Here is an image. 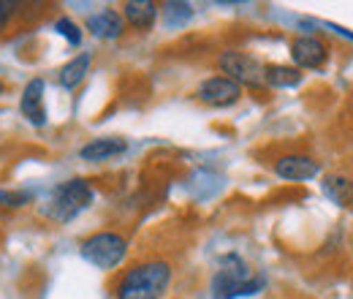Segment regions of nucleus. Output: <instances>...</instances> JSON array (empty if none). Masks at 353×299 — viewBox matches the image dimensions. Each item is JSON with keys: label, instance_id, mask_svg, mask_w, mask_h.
I'll use <instances>...</instances> for the list:
<instances>
[{"label": "nucleus", "instance_id": "obj_1", "mask_svg": "<svg viewBox=\"0 0 353 299\" xmlns=\"http://www.w3.org/2000/svg\"><path fill=\"white\" fill-rule=\"evenodd\" d=\"M172 264L161 258H150L133 264L114 286V299H161L172 286Z\"/></svg>", "mask_w": 353, "mask_h": 299}, {"label": "nucleus", "instance_id": "obj_2", "mask_svg": "<svg viewBox=\"0 0 353 299\" xmlns=\"http://www.w3.org/2000/svg\"><path fill=\"white\" fill-rule=\"evenodd\" d=\"M259 289H264V278H253L250 267L239 256H225L218 275L212 278V294L215 299L250 297Z\"/></svg>", "mask_w": 353, "mask_h": 299}, {"label": "nucleus", "instance_id": "obj_3", "mask_svg": "<svg viewBox=\"0 0 353 299\" xmlns=\"http://www.w3.org/2000/svg\"><path fill=\"white\" fill-rule=\"evenodd\" d=\"M90 202H92V188L88 180H68V182H60L49 193L46 215L57 223H68L82 210H88Z\"/></svg>", "mask_w": 353, "mask_h": 299}, {"label": "nucleus", "instance_id": "obj_4", "mask_svg": "<svg viewBox=\"0 0 353 299\" xmlns=\"http://www.w3.org/2000/svg\"><path fill=\"white\" fill-rule=\"evenodd\" d=\"M128 253V242L117 231H98L82 242V258L98 269H114Z\"/></svg>", "mask_w": 353, "mask_h": 299}, {"label": "nucleus", "instance_id": "obj_5", "mask_svg": "<svg viewBox=\"0 0 353 299\" xmlns=\"http://www.w3.org/2000/svg\"><path fill=\"white\" fill-rule=\"evenodd\" d=\"M218 68L223 71L225 79L236 82V85H248V87H261L264 85V66L248 55V52H239V49H225L221 57H218Z\"/></svg>", "mask_w": 353, "mask_h": 299}, {"label": "nucleus", "instance_id": "obj_6", "mask_svg": "<svg viewBox=\"0 0 353 299\" xmlns=\"http://www.w3.org/2000/svg\"><path fill=\"white\" fill-rule=\"evenodd\" d=\"M239 95H242V87L225 77H210L196 90V98L210 106H231L239 101Z\"/></svg>", "mask_w": 353, "mask_h": 299}, {"label": "nucleus", "instance_id": "obj_7", "mask_svg": "<svg viewBox=\"0 0 353 299\" xmlns=\"http://www.w3.org/2000/svg\"><path fill=\"white\" fill-rule=\"evenodd\" d=\"M44 79L36 77L25 85L22 101H19V112L30 126H44L46 123V106H44Z\"/></svg>", "mask_w": 353, "mask_h": 299}, {"label": "nucleus", "instance_id": "obj_8", "mask_svg": "<svg viewBox=\"0 0 353 299\" xmlns=\"http://www.w3.org/2000/svg\"><path fill=\"white\" fill-rule=\"evenodd\" d=\"M291 57L299 68H321L329 60V46L321 39L312 36H302L291 44Z\"/></svg>", "mask_w": 353, "mask_h": 299}, {"label": "nucleus", "instance_id": "obj_9", "mask_svg": "<svg viewBox=\"0 0 353 299\" xmlns=\"http://www.w3.org/2000/svg\"><path fill=\"white\" fill-rule=\"evenodd\" d=\"M274 174L283 177V180H291V182H305L312 180L318 174V164L310 158V155H283L274 161Z\"/></svg>", "mask_w": 353, "mask_h": 299}, {"label": "nucleus", "instance_id": "obj_10", "mask_svg": "<svg viewBox=\"0 0 353 299\" xmlns=\"http://www.w3.org/2000/svg\"><path fill=\"white\" fill-rule=\"evenodd\" d=\"M125 150H128L125 139L106 136V139H92V142H88V144L79 150V158L88 161V164H103V161H112V158L123 155Z\"/></svg>", "mask_w": 353, "mask_h": 299}, {"label": "nucleus", "instance_id": "obj_11", "mask_svg": "<svg viewBox=\"0 0 353 299\" xmlns=\"http://www.w3.org/2000/svg\"><path fill=\"white\" fill-rule=\"evenodd\" d=\"M88 30L95 39H120L125 33V19L114 11V8H103L98 14H92L88 19Z\"/></svg>", "mask_w": 353, "mask_h": 299}, {"label": "nucleus", "instance_id": "obj_12", "mask_svg": "<svg viewBox=\"0 0 353 299\" xmlns=\"http://www.w3.org/2000/svg\"><path fill=\"white\" fill-rule=\"evenodd\" d=\"M123 14H125V22L136 28V30H150L158 19V6L152 0H128L123 6Z\"/></svg>", "mask_w": 353, "mask_h": 299}, {"label": "nucleus", "instance_id": "obj_13", "mask_svg": "<svg viewBox=\"0 0 353 299\" xmlns=\"http://www.w3.org/2000/svg\"><path fill=\"white\" fill-rule=\"evenodd\" d=\"M88 71H90V55L82 52V55H77L74 60H68V63L57 71V82L65 87V90H77V87L85 82Z\"/></svg>", "mask_w": 353, "mask_h": 299}, {"label": "nucleus", "instance_id": "obj_14", "mask_svg": "<svg viewBox=\"0 0 353 299\" xmlns=\"http://www.w3.org/2000/svg\"><path fill=\"white\" fill-rule=\"evenodd\" d=\"M323 193L340 204V207H353V180L343 177V174H326L323 177Z\"/></svg>", "mask_w": 353, "mask_h": 299}, {"label": "nucleus", "instance_id": "obj_15", "mask_svg": "<svg viewBox=\"0 0 353 299\" xmlns=\"http://www.w3.org/2000/svg\"><path fill=\"white\" fill-rule=\"evenodd\" d=\"M302 82L299 68L291 66H264V85L272 87H294Z\"/></svg>", "mask_w": 353, "mask_h": 299}, {"label": "nucleus", "instance_id": "obj_16", "mask_svg": "<svg viewBox=\"0 0 353 299\" xmlns=\"http://www.w3.org/2000/svg\"><path fill=\"white\" fill-rule=\"evenodd\" d=\"M30 193L28 191H6L0 188V210H17V207H25L30 204Z\"/></svg>", "mask_w": 353, "mask_h": 299}, {"label": "nucleus", "instance_id": "obj_17", "mask_svg": "<svg viewBox=\"0 0 353 299\" xmlns=\"http://www.w3.org/2000/svg\"><path fill=\"white\" fill-rule=\"evenodd\" d=\"M54 30H57V33H60L68 44H74V46H77V44H82V30H79V25H77V22H71L68 17H60V19L54 22Z\"/></svg>", "mask_w": 353, "mask_h": 299}, {"label": "nucleus", "instance_id": "obj_18", "mask_svg": "<svg viewBox=\"0 0 353 299\" xmlns=\"http://www.w3.org/2000/svg\"><path fill=\"white\" fill-rule=\"evenodd\" d=\"M163 14H166V22H169L172 28H176V25L188 22L193 11H190V6H188V3H166Z\"/></svg>", "mask_w": 353, "mask_h": 299}, {"label": "nucleus", "instance_id": "obj_19", "mask_svg": "<svg viewBox=\"0 0 353 299\" xmlns=\"http://www.w3.org/2000/svg\"><path fill=\"white\" fill-rule=\"evenodd\" d=\"M17 3H8V0H0V30H6L8 28V22L17 17Z\"/></svg>", "mask_w": 353, "mask_h": 299}, {"label": "nucleus", "instance_id": "obj_20", "mask_svg": "<svg viewBox=\"0 0 353 299\" xmlns=\"http://www.w3.org/2000/svg\"><path fill=\"white\" fill-rule=\"evenodd\" d=\"M3 93H6V85H3V82H0V95H3Z\"/></svg>", "mask_w": 353, "mask_h": 299}]
</instances>
